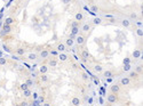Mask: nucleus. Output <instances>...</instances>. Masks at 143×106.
I'll return each mask as SVG.
<instances>
[{
	"mask_svg": "<svg viewBox=\"0 0 143 106\" xmlns=\"http://www.w3.org/2000/svg\"><path fill=\"white\" fill-rule=\"evenodd\" d=\"M107 102L109 104H112L113 105V104H116L117 102H118V96H117L116 94H111L110 92L107 96Z\"/></svg>",
	"mask_w": 143,
	"mask_h": 106,
	"instance_id": "nucleus-1",
	"label": "nucleus"
},
{
	"mask_svg": "<svg viewBox=\"0 0 143 106\" xmlns=\"http://www.w3.org/2000/svg\"><path fill=\"white\" fill-rule=\"evenodd\" d=\"M49 57V50H41L40 53L38 54V58H40V59H46V58H48Z\"/></svg>",
	"mask_w": 143,
	"mask_h": 106,
	"instance_id": "nucleus-2",
	"label": "nucleus"
},
{
	"mask_svg": "<svg viewBox=\"0 0 143 106\" xmlns=\"http://www.w3.org/2000/svg\"><path fill=\"white\" fill-rule=\"evenodd\" d=\"M74 39H76V42H77V44H78V46L84 44H85V41H86V38H85L82 34H78L76 38H74Z\"/></svg>",
	"mask_w": 143,
	"mask_h": 106,
	"instance_id": "nucleus-3",
	"label": "nucleus"
},
{
	"mask_svg": "<svg viewBox=\"0 0 143 106\" xmlns=\"http://www.w3.org/2000/svg\"><path fill=\"white\" fill-rule=\"evenodd\" d=\"M131 82H132V80L129 79L128 77H124V78L120 79V84H119V86H124V87H126V86H129Z\"/></svg>",
	"mask_w": 143,
	"mask_h": 106,
	"instance_id": "nucleus-4",
	"label": "nucleus"
},
{
	"mask_svg": "<svg viewBox=\"0 0 143 106\" xmlns=\"http://www.w3.org/2000/svg\"><path fill=\"white\" fill-rule=\"evenodd\" d=\"M90 29H92L90 23H84V24L81 25V31H82L84 33H88L90 31Z\"/></svg>",
	"mask_w": 143,
	"mask_h": 106,
	"instance_id": "nucleus-5",
	"label": "nucleus"
},
{
	"mask_svg": "<svg viewBox=\"0 0 143 106\" xmlns=\"http://www.w3.org/2000/svg\"><path fill=\"white\" fill-rule=\"evenodd\" d=\"M110 90H111V94H118V92H120V90H121V87L119 86V84H112L111 86V88H110Z\"/></svg>",
	"mask_w": 143,
	"mask_h": 106,
	"instance_id": "nucleus-6",
	"label": "nucleus"
},
{
	"mask_svg": "<svg viewBox=\"0 0 143 106\" xmlns=\"http://www.w3.org/2000/svg\"><path fill=\"white\" fill-rule=\"evenodd\" d=\"M78 34H79V27H71V33H70V37H69V38L74 39Z\"/></svg>",
	"mask_w": 143,
	"mask_h": 106,
	"instance_id": "nucleus-7",
	"label": "nucleus"
},
{
	"mask_svg": "<svg viewBox=\"0 0 143 106\" xmlns=\"http://www.w3.org/2000/svg\"><path fill=\"white\" fill-rule=\"evenodd\" d=\"M57 65H58V59H56V57L49 59V62H48V66L49 67H56Z\"/></svg>",
	"mask_w": 143,
	"mask_h": 106,
	"instance_id": "nucleus-8",
	"label": "nucleus"
},
{
	"mask_svg": "<svg viewBox=\"0 0 143 106\" xmlns=\"http://www.w3.org/2000/svg\"><path fill=\"white\" fill-rule=\"evenodd\" d=\"M65 48H66V46L62 42H58L57 46H56V50L58 51V53H64L65 51Z\"/></svg>",
	"mask_w": 143,
	"mask_h": 106,
	"instance_id": "nucleus-9",
	"label": "nucleus"
},
{
	"mask_svg": "<svg viewBox=\"0 0 143 106\" xmlns=\"http://www.w3.org/2000/svg\"><path fill=\"white\" fill-rule=\"evenodd\" d=\"M39 72H40V74H47V72H48V65L47 64H43L39 67Z\"/></svg>",
	"mask_w": 143,
	"mask_h": 106,
	"instance_id": "nucleus-10",
	"label": "nucleus"
},
{
	"mask_svg": "<svg viewBox=\"0 0 143 106\" xmlns=\"http://www.w3.org/2000/svg\"><path fill=\"white\" fill-rule=\"evenodd\" d=\"M6 34L7 33H10L12 32V25H8V24H6V23H4V25H2V29H1Z\"/></svg>",
	"mask_w": 143,
	"mask_h": 106,
	"instance_id": "nucleus-11",
	"label": "nucleus"
},
{
	"mask_svg": "<svg viewBox=\"0 0 143 106\" xmlns=\"http://www.w3.org/2000/svg\"><path fill=\"white\" fill-rule=\"evenodd\" d=\"M81 58H82V59H86V61H87V59H88V58H89L90 57V54L88 53V50H86V49H84V50H81Z\"/></svg>",
	"mask_w": 143,
	"mask_h": 106,
	"instance_id": "nucleus-12",
	"label": "nucleus"
},
{
	"mask_svg": "<svg viewBox=\"0 0 143 106\" xmlns=\"http://www.w3.org/2000/svg\"><path fill=\"white\" fill-rule=\"evenodd\" d=\"M103 17L108 19V21H110L111 23H116V18H115V15H111V14H104V16Z\"/></svg>",
	"mask_w": 143,
	"mask_h": 106,
	"instance_id": "nucleus-13",
	"label": "nucleus"
},
{
	"mask_svg": "<svg viewBox=\"0 0 143 106\" xmlns=\"http://www.w3.org/2000/svg\"><path fill=\"white\" fill-rule=\"evenodd\" d=\"M102 75H103L104 79H107V78H113V72L112 71H104V72H102Z\"/></svg>",
	"mask_w": 143,
	"mask_h": 106,
	"instance_id": "nucleus-14",
	"label": "nucleus"
},
{
	"mask_svg": "<svg viewBox=\"0 0 143 106\" xmlns=\"http://www.w3.org/2000/svg\"><path fill=\"white\" fill-rule=\"evenodd\" d=\"M14 54H15L16 56H23V55L25 54V49L22 48V47H19V48H17V49L14 51Z\"/></svg>",
	"mask_w": 143,
	"mask_h": 106,
	"instance_id": "nucleus-15",
	"label": "nucleus"
},
{
	"mask_svg": "<svg viewBox=\"0 0 143 106\" xmlns=\"http://www.w3.org/2000/svg\"><path fill=\"white\" fill-rule=\"evenodd\" d=\"M132 55H133L134 58H141V57H142V50H140V49H135Z\"/></svg>",
	"mask_w": 143,
	"mask_h": 106,
	"instance_id": "nucleus-16",
	"label": "nucleus"
},
{
	"mask_svg": "<svg viewBox=\"0 0 143 106\" xmlns=\"http://www.w3.org/2000/svg\"><path fill=\"white\" fill-rule=\"evenodd\" d=\"M27 59H29V61H36V59H38V54L37 53L27 54Z\"/></svg>",
	"mask_w": 143,
	"mask_h": 106,
	"instance_id": "nucleus-17",
	"label": "nucleus"
},
{
	"mask_svg": "<svg viewBox=\"0 0 143 106\" xmlns=\"http://www.w3.org/2000/svg\"><path fill=\"white\" fill-rule=\"evenodd\" d=\"M71 104L73 106H79L80 105V99H79V97H72Z\"/></svg>",
	"mask_w": 143,
	"mask_h": 106,
	"instance_id": "nucleus-18",
	"label": "nucleus"
},
{
	"mask_svg": "<svg viewBox=\"0 0 143 106\" xmlns=\"http://www.w3.org/2000/svg\"><path fill=\"white\" fill-rule=\"evenodd\" d=\"M58 59H60L61 62H65V61H68V54L60 53V54H58Z\"/></svg>",
	"mask_w": 143,
	"mask_h": 106,
	"instance_id": "nucleus-19",
	"label": "nucleus"
},
{
	"mask_svg": "<svg viewBox=\"0 0 143 106\" xmlns=\"http://www.w3.org/2000/svg\"><path fill=\"white\" fill-rule=\"evenodd\" d=\"M65 46H68V47H72L73 44H74V39H72V38H66V40H65Z\"/></svg>",
	"mask_w": 143,
	"mask_h": 106,
	"instance_id": "nucleus-20",
	"label": "nucleus"
},
{
	"mask_svg": "<svg viewBox=\"0 0 143 106\" xmlns=\"http://www.w3.org/2000/svg\"><path fill=\"white\" fill-rule=\"evenodd\" d=\"M93 72H95V73H102V72H103V67H102L101 65L96 64V65L93 67Z\"/></svg>",
	"mask_w": 143,
	"mask_h": 106,
	"instance_id": "nucleus-21",
	"label": "nucleus"
},
{
	"mask_svg": "<svg viewBox=\"0 0 143 106\" xmlns=\"http://www.w3.org/2000/svg\"><path fill=\"white\" fill-rule=\"evenodd\" d=\"M82 19H84V14H82V13H77L76 16H74V21H77V22L80 23Z\"/></svg>",
	"mask_w": 143,
	"mask_h": 106,
	"instance_id": "nucleus-22",
	"label": "nucleus"
},
{
	"mask_svg": "<svg viewBox=\"0 0 143 106\" xmlns=\"http://www.w3.org/2000/svg\"><path fill=\"white\" fill-rule=\"evenodd\" d=\"M23 96H24L25 98L31 97V96H32V90H31L30 88H27V90H24V91H23Z\"/></svg>",
	"mask_w": 143,
	"mask_h": 106,
	"instance_id": "nucleus-23",
	"label": "nucleus"
},
{
	"mask_svg": "<svg viewBox=\"0 0 143 106\" xmlns=\"http://www.w3.org/2000/svg\"><path fill=\"white\" fill-rule=\"evenodd\" d=\"M5 23H6V24H8V25H13V24L15 23V18H14V17H12V16H9V17L6 18Z\"/></svg>",
	"mask_w": 143,
	"mask_h": 106,
	"instance_id": "nucleus-24",
	"label": "nucleus"
},
{
	"mask_svg": "<svg viewBox=\"0 0 143 106\" xmlns=\"http://www.w3.org/2000/svg\"><path fill=\"white\" fill-rule=\"evenodd\" d=\"M121 26H124V27H129L131 26V21L129 19H123L121 21Z\"/></svg>",
	"mask_w": 143,
	"mask_h": 106,
	"instance_id": "nucleus-25",
	"label": "nucleus"
},
{
	"mask_svg": "<svg viewBox=\"0 0 143 106\" xmlns=\"http://www.w3.org/2000/svg\"><path fill=\"white\" fill-rule=\"evenodd\" d=\"M25 83H27V86L29 88H31V87L35 84V81H33V79H31V78H27V79L25 80Z\"/></svg>",
	"mask_w": 143,
	"mask_h": 106,
	"instance_id": "nucleus-26",
	"label": "nucleus"
},
{
	"mask_svg": "<svg viewBox=\"0 0 143 106\" xmlns=\"http://www.w3.org/2000/svg\"><path fill=\"white\" fill-rule=\"evenodd\" d=\"M137 75H139V74H137L135 71H132V72H129V74H128V78L132 80V79H135V78H137Z\"/></svg>",
	"mask_w": 143,
	"mask_h": 106,
	"instance_id": "nucleus-27",
	"label": "nucleus"
},
{
	"mask_svg": "<svg viewBox=\"0 0 143 106\" xmlns=\"http://www.w3.org/2000/svg\"><path fill=\"white\" fill-rule=\"evenodd\" d=\"M128 18H129V21L132 19V21H134V19H137L139 16H137V14L136 13H131L129 15H128Z\"/></svg>",
	"mask_w": 143,
	"mask_h": 106,
	"instance_id": "nucleus-28",
	"label": "nucleus"
},
{
	"mask_svg": "<svg viewBox=\"0 0 143 106\" xmlns=\"http://www.w3.org/2000/svg\"><path fill=\"white\" fill-rule=\"evenodd\" d=\"M40 81H41V82H47V81H49L48 75H47V74H41V75H40Z\"/></svg>",
	"mask_w": 143,
	"mask_h": 106,
	"instance_id": "nucleus-29",
	"label": "nucleus"
},
{
	"mask_svg": "<svg viewBox=\"0 0 143 106\" xmlns=\"http://www.w3.org/2000/svg\"><path fill=\"white\" fill-rule=\"evenodd\" d=\"M101 23H102V18H101V17L93 18V24H95V25H98V24H101Z\"/></svg>",
	"mask_w": 143,
	"mask_h": 106,
	"instance_id": "nucleus-30",
	"label": "nucleus"
},
{
	"mask_svg": "<svg viewBox=\"0 0 143 106\" xmlns=\"http://www.w3.org/2000/svg\"><path fill=\"white\" fill-rule=\"evenodd\" d=\"M58 54H60V53H58L56 49H54V50H49V55H52L53 57H57V56H58Z\"/></svg>",
	"mask_w": 143,
	"mask_h": 106,
	"instance_id": "nucleus-31",
	"label": "nucleus"
},
{
	"mask_svg": "<svg viewBox=\"0 0 143 106\" xmlns=\"http://www.w3.org/2000/svg\"><path fill=\"white\" fill-rule=\"evenodd\" d=\"M136 35L142 38V35H143V30H142V29H140V27H137V29H136Z\"/></svg>",
	"mask_w": 143,
	"mask_h": 106,
	"instance_id": "nucleus-32",
	"label": "nucleus"
},
{
	"mask_svg": "<svg viewBox=\"0 0 143 106\" xmlns=\"http://www.w3.org/2000/svg\"><path fill=\"white\" fill-rule=\"evenodd\" d=\"M27 88H29V87H27V83H25V82H24V83H22V84L19 86V90H22V91H24V90H27Z\"/></svg>",
	"mask_w": 143,
	"mask_h": 106,
	"instance_id": "nucleus-33",
	"label": "nucleus"
},
{
	"mask_svg": "<svg viewBox=\"0 0 143 106\" xmlns=\"http://www.w3.org/2000/svg\"><path fill=\"white\" fill-rule=\"evenodd\" d=\"M80 26V24H79V22H77V21H73L71 23V27H79Z\"/></svg>",
	"mask_w": 143,
	"mask_h": 106,
	"instance_id": "nucleus-34",
	"label": "nucleus"
},
{
	"mask_svg": "<svg viewBox=\"0 0 143 106\" xmlns=\"http://www.w3.org/2000/svg\"><path fill=\"white\" fill-rule=\"evenodd\" d=\"M29 106H40V103H39L37 99H35V100H33V102H32V103H31Z\"/></svg>",
	"mask_w": 143,
	"mask_h": 106,
	"instance_id": "nucleus-35",
	"label": "nucleus"
},
{
	"mask_svg": "<svg viewBox=\"0 0 143 106\" xmlns=\"http://www.w3.org/2000/svg\"><path fill=\"white\" fill-rule=\"evenodd\" d=\"M7 64V59L4 57H0V65H6Z\"/></svg>",
	"mask_w": 143,
	"mask_h": 106,
	"instance_id": "nucleus-36",
	"label": "nucleus"
},
{
	"mask_svg": "<svg viewBox=\"0 0 143 106\" xmlns=\"http://www.w3.org/2000/svg\"><path fill=\"white\" fill-rule=\"evenodd\" d=\"M37 100H38V102L40 103V105H41V104H44V103H45V97H44V96H40Z\"/></svg>",
	"mask_w": 143,
	"mask_h": 106,
	"instance_id": "nucleus-37",
	"label": "nucleus"
},
{
	"mask_svg": "<svg viewBox=\"0 0 143 106\" xmlns=\"http://www.w3.org/2000/svg\"><path fill=\"white\" fill-rule=\"evenodd\" d=\"M90 10H92V11H94V13H97V11H98V7H97V6H95V5H93V6L90 7Z\"/></svg>",
	"mask_w": 143,
	"mask_h": 106,
	"instance_id": "nucleus-38",
	"label": "nucleus"
},
{
	"mask_svg": "<svg viewBox=\"0 0 143 106\" xmlns=\"http://www.w3.org/2000/svg\"><path fill=\"white\" fill-rule=\"evenodd\" d=\"M135 72H136L137 74L142 73V65H141V66H137V67H136V71H135Z\"/></svg>",
	"mask_w": 143,
	"mask_h": 106,
	"instance_id": "nucleus-39",
	"label": "nucleus"
},
{
	"mask_svg": "<svg viewBox=\"0 0 143 106\" xmlns=\"http://www.w3.org/2000/svg\"><path fill=\"white\" fill-rule=\"evenodd\" d=\"M81 77H82V80H84V81H87V80H88V75H87L86 73H82Z\"/></svg>",
	"mask_w": 143,
	"mask_h": 106,
	"instance_id": "nucleus-40",
	"label": "nucleus"
},
{
	"mask_svg": "<svg viewBox=\"0 0 143 106\" xmlns=\"http://www.w3.org/2000/svg\"><path fill=\"white\" fill-rule=\"evenodd\" d=\"M136 25H137V27H140V29H142V25H143L142 21H137V22H136Z\"/></svg>",
	"mask_w": 143,
	"mask_h": 106,
	"instance_id": "nucleus-41",
	"label": "nucleus"
},
{
	"mask_svg": "<svg viewBox=\"0 0 143 106\" xmlns=\"http://www.w3.org/2000/svg\"><path fill=\"white\" fill-rule=\"evenodd\" d=\"M29 105H30V104H29L27 102H25V100H24V102H22V103L19 104V106H29Z\"/></svg>",
	"mask_w": 143,
	"mask_h": 106,
	"instance_id": "nucleus-42",
	"label": "nucleus"
},
{
	"mask_svg": "<svg viewBox=\"0 0 143 106\" xmlns=\"http://www.w3.org/2000/svg\"><path fill=\"white\" fill-rule=\"evenodd\" d=\"M107 82L108 83H112V82H113V78H107Z\"/></svg>",
	"mask_w": 143,
	"mask_h": 106,
	"instance_id": "nucleus-43",
	"label": "nucleus"
},
{
	"mask_svg": "<svg viewBox=\"0 0 143 106\" xmlns=\"http://www.w3.org/2000/svg\"><path fill=\"white\" fill-rule=\"evenodd\" d=\"M131 70V65L128 64V65H125V67H124V71H129Z\"/></svg>",
	"mask_w": 143,
	"mask_h": 106,
	"instance_id": "nucleus-44",
	"label": "nucleus"
},
{
	"mask_svg": "<svg viewBox=\"0 0 143 106\" xmlns=\"http://www.w3.org/2000/svg\"><path fill=\"white\" fill-rule=\"evenodd\" d=\"M124 64H125V65H128V64H129V58H125V59H124Z\"/></svg>",
	"mask_w": 143,
	"mask_h": 106,
	"instance_id": "nucleus-45",
	"label": "nucleus"
},
{
	"mask_svg": "<svg viewBox=\"0 0 143 106\" xmlns=\"http://www.w3.org/2000/svg\"><path fill=\"white\" fill-rule=\"evenodd\" d=\"M63 4H65V5H68V4H70L71 2V0H62Z\"/></svg>",
	"mask_w": 143,
	"mask_h": 106,
	"instance_id": "nucleus-46",
	"label": "nucleus"
},
{
	"mask_svg": "<svg viewBox=\"0 0 143 106\" xmlns=\"http://www.w3.org/2000/svg\"><path fill=\"white\" fill-rule=\"evenodd\" d=\"M4 49H5L6 51H8V53H10V49H9V48L7 47V46H5V44H4Z\"/></svg>",
	"mask_w": 143,
	"mask_h": 106,
	"instance_id": "nucleus-47",
	"label": "nucleus"
},
{
	"mask_svg": "<svg viewBox=\"0 0 143 106\" xmlns=\"http://www.w3.org/2000/svg\"><path fill=\"white\" fill-rule=\"evenodd\" d=\"M41 106H52V105H50V103H46L45 102L44 104H41Z\"/></svg>",
	"mask_w": 143,
	"mask_h": 106,
	"instance_id": "nucleus-48",
	"label": "nucleus"
},
{
	"mask_svg": "<svg viewBox=\"0 0 143 106\" xmlns=\"http://www.w3.org/2000/svg\"><path fill=\"white\" fill-rule=\"evenodd\" d=\"M88 103H89V104H92V103H93V98H92V97L88 98Z\"/></svg>",
	"mask_w": 143,
	"mask_h": 106,
	"instance_id": "nucleus-49",
	"label": "nucleus"
},
{
	"mask_svg": "<svg viewBox=\"0 0 143 106\" xmlns=\"http://www.w3.org/2000/svg\"><path fill=\"white\" fill-rule=\"evenodd\" d=\"M105 106H112V104H109V103H108V104H107Z\"/></svg>",
	"mask_w": 143,
	"mask_h": 106,
	"instance_id": "nucleus-50",
	"label": "nucleus"
},
{
	"mask_svg": "<svg viewBox=\"0 0 143 106\" xmlns=\"http://www.w3.org/2000/svg\"><path fill=\"white\" fill-rule=\"evenodd\" d=\"M1 56H2V51H0V57H1Z\"/></svg>",
	"mask_w": 143,
	"mask_h": 106,
	"instance_id": "nucleus-51",
	"label": "nucleus"
},
{
	"mask_svg": "<svg viewBox=\"0 0 143 106\" xmlns=\"http://www.w3.org/2000/svg\"><path fill=\"white\" fill-rule=\"evenodd\" d=\"M14 106H19V104H17V105H14Z\"/></svg>",
	"mask_w": 143,
	"mask_h": 106,
	"instance_id": "nucleus-52",
	"label": "nucleus"
},
{
	"mask_svg": "<svg viewBox=\"0 0 143 106\" xmlns=\"http://www.w3.org/2000/svg\"><path fill=\"white\" fill-rule=\"evenodd\" d=\"M2 1H6V0H2Z\"/></svg>",
	"mask_w": 143,
	"mask_h": 106,
	"instance_id": "nucleus-53",
	"label": "nucleus"
}]
</instances>
